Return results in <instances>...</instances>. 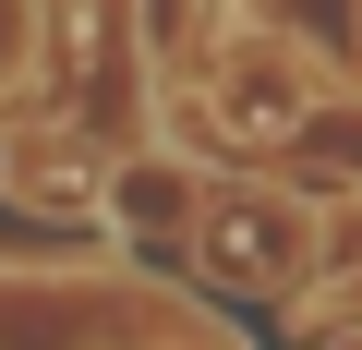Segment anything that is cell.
<instances>
[{
	"label": "cell",
	"instance_id": "4",
	"mask_svg": "<svg viewBox=\"0 0 362 350\" xmlns=\"http://www.w3.org/2000/svg\"><path fill=\"white\" fill-rule=\"evenodd\" d=\"M37 61H49V25L37 13H0V109L37 97Z\"/></svg>",
	"mask_w": 362,
	"mask_h": 350
},
{
	"label": "cell",
	"instance_id": "5",
	"mask_svg": "<svg viewBox=\"0 0 362 350\" xmlns=\"http://www.w3.org/2000/svg\"><path fill=\"white\" fill-rule=\"evenodd\" d=\"M338 266H362V206L314 194V278H338Z\"/></svg>",
	"mask_w": 362,
	"mask_h": 350
},
{
	"label": "cell",
	"instance_id": "2",
	"mask_svg": "<svg viewBox=\"0 0 362 350\" xmlns=\"http://www.w3.org/2000/svg\"><path fill=\"white\" fill-rule=\"evenodd\" d=\"M218 49H230V73L206 85V121H218L230 145L302 133V109H314V73H302V49H290V37H254V25H218Z\"/></svg>",
	"mask_w": 362,
	"mask_h": 350
},
{
	"label": "cell",
	"instance_id": "1",
	"mask_svg": "<svg viewBox=\"0 0 362 350\" xmlns=\"http://www.w3.org/2000/svg\"><path fill=\"white\" fill-rule=\"evenodd\" d=\"M194 266H206L218 290H254V302L314 290V194H266V182L206 194V218H194Z\"/></svg>",
	"mask_w": 362,
	"mask_h": 350
},
{
	"label": "cell",
	"instance_id": "3",
	"mask_svg": "<svg viewBox=\"0 0 362 350\" xmlns=\"http://www.w3.org/2000/svg\"><path fill=\"white\" fill-rule=\"evenodd\" d=\"M181 194H194V169H169V157H133V169H109V206L133 218V230H181Z\"/></svg>",
	"mask_w": 362,
	"mask_h": 350
}]
</instances>
